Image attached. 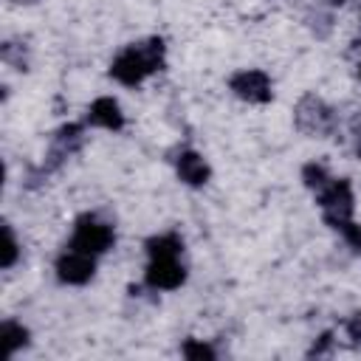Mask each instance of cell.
Instances as JSON below:
<instances>
[{"label": "cell", "instance_id": "6da1fadb", "mask_svg": "<svg viewBox=\"0 0 361 361\" xmlns=\"http://www.w3.org/2000/svg\"><path fill=\"white\" fill-rule=\"evenodd\" d=\"M164 56H166V45L161 37L133 42L110 62V76L124 87H138L149 73L164 68Z\"/></svg>", "mask_w": 361, "mask_h": 361}, {"label": "cell", "instance_id": "7a4b0ae2", "mask_svg": "<svg viewBox=\"0 0 361 361\" xmlns=\"http://www.w3.org/2000/svg\"><path fill=\"white\" fill-rule=\"evenodd\" d=\"M116 243V231L110 223H104L102 217L96 214H82L76 223H73V237L68 243V248H76V251H85V254H104L110 251Z\"/></svg>", "mask_w": 361, "mask_h": 361}, {"label": "cell", "instance_id": "3957f363", "mask_svg": "<svg viewBox=\"0 0 361 361\" xmlns=\"http://www.w3.org/2000/svg\"><path fill=\"white\" fill-rule=\"evenodd\" d=\"M293 121H296V127H299L302 133L319 135V138L333 135V133H336V124H338L333 107H330L327 102H322L319 96H313V93H307V96L299 99V104H296V110H293Z\"/></svg>", "mask_w": 361, "mask_h": 361}, {"label": "cell", "instance_id": "277c9868", "mask_svg": "<svg viewBox=\"0 0 361 361\" xmlns=\"http://www.w3.org/2000/svg\"><path fill=\"white\" fill-rule=\"evenodd\" d=\"M316 203L324 214V223L333 228L336 223L341 220H350L353 217V206H355V197H353V186L347 178H330L319 192H316Z\"/></svg>", "mask_w": 361, "mask_h": 361}, {"label": "cell", "instance_id": "5b68a950", "mask_svg": "<svg viewBox=\"0 0 361 361\" xmlns=\"http://www.w3.org/2000/svg\"><path fill=\"white\" fill-rule=\"evenodd\" d=\"M144 282L152 290H175L186 282V268L180 262V254H158L149 257L147 271H144Z\"/></svg>", "mask_w": 361, "mask_h": 361}, {"label": "cell", "instance_id": "8992f818", "mask_svg": "<svg viewBox=\"0 0 361 361\" xmlns=\"http://www.w3.org/2000/svg\"><path fill=\"white\" fill-rule=\"evenodd\" d=\"M228 87L237 99L248 102V104H268L274 99V85L268 79L265 71H257V68H245V71H237L231 79H228Z\"/></svg>", "mask_w": 361, "mask_h": 361}, {"label": "cell", "instance_id": "52a82bcc", "mask_svg": "<svg viewBox=\"0 0 361 361\" xmlns=\"http://www.w3.org/2000/svg\"><path fill=\"white\" fill-rule=\"evenodd\" d=\"M82 133H85L82 124H65V127H59L56 135H54V141H51V149H48V155H45L42 172L59 169L73 152H79V147H82V141H85Z\"/></svg>", "mask_w": 361, "mask_h": 361}, {"label": "cell", "instance_id": "ba28073f", "mask_svg": "<svg viewBox=\"0 0 361 361\" xmlns=\"http://www.w3.org/2000/svg\"><path fill=\"white\" fill-rule=\"evenodd\" d=\"M93 274H96V257L93 254L68 248L56 259V276L65 285H85L93 279Z\"/></svg>", "mask_w": 361, "mask_h": 361}, {"label": "cell", "instance_id": "9c48e42d", "mask_svg": "<svg viewBox=\"0 0 361 361\" xmlns=\"http://www.w3.org/2000/svg\"><path fill=\"white\" fill-rule=\"evenodd\" d=\"M87 124L93 127H102V130H113L118 133L124 127V113H121V104L113 99V96H99L90 107H87Z\"/></svg>", "mask_w": 361, "mask_h": 361}, {"label": "cell", "instance_id": "30bf717a", "mask_svg": "<svg viewBox=\"0 0 361 361\" xmlns=\"http://www.w3.org/2000/svg\"><path fill=\"white\" fill-rule=\"evenodd\" d=\"M175 169H178V178L186 183V186H203L209 183L212 178V169L206 164V158L195 149H183L178 158H175Z\"/></svg>", "mask_w": 361, "mask_h": 361}, {"label": "cell", "instance_id": "8fae6325", "mask_svg": "<svg viewBox=\"0 0 361 361\" xmlns=\"http://www.w3.org/2000/svg\"><path fill=\"white\" fill-rule=\"evenodd\" d=\"M0 341H3V353L11 358L17 350L28 347V330H25L20 322L6 319V322H3V327H0Z\"/></svg>", "mask_w": 361, "mask_h": 361}, {"label": "cell", "instance_id": "7c38bea8", "mask_svg": "<svg viewBox=\"0 0 361 361\" xmlns=\"http://www.w3.org/2000/svg\"><path fill=\"white\" fill-rule=\"evenodd\" d=\"M180 355L189 358V361H214V358H217L214 347L206 344V341H197V338H186V341L180 344Z\"/></svg>", "mask_w": 361, "mask_h": 361}, {"label": "cell", "instance_id": "4fadbf2b", "mask_svg": "<svg viewBox=\"0 0 361 361\" xmlns=\"http://www.w3.org/2000/svg\"><path fill=\"white\" fill-rule=\"evenodd\" d=\"M17 257H20V245H17V240H14V231H11V226H8V223H3V248H0V265H3V268H11V265L17 262Z\"/></svg>", "mask_w": 361, "mask_h": 361}, {"label": "cell", "instance_id": "5bb4252c", "mask_svg": "<svg viewBox=\"0 0 361 361\" xmlns=\"http://www.w3.org/2000/svg\"><path fill=\"white\" fill-rule=\"evenodd\" d=\"M302 180H305L307 189L319 192V189L330 180V175H327V169H324L322 164H305V169H302Z\"/></svg>", "mask_w": 361, "mask_h": 361}, {"label": "cell", "instance_id": "9a60e30c", "mask_svg": "<svg viewBox=\"0 0 361 361\" xmlns=\"http://www.w3.org/2000/svg\"><path fill=\"white\" fill-rule=\"evenodd\" d=\"M333 228H336V231H341V237L350 243V248H355V251L361 254V226H358V223H353V217H350V220L336 223Z\"/></svg>", "mask_w": 361, "mask_h": 361}, {"label": "cell", "instance_id": "2e32d148", "mask_svg": "<svg viewBox=\"0 0 361 361\" xmlns=\"http://www.w3.org/2000/svg\"><path fill=\"white\" fill-rule=\"evenodd\" d=\"M350 144H353V155L361 158V118L350 121Z\"/></svg>", "mask_w": 361, "mask_h": 361}, {"label": "cell", "instance_id": "e0dca14e", "mask_svg": "<svg viewBox=\"0 0 361 361\" xmlns=\"http://www.w3.org/2000/svg\"><path fill=\"white\" fill-rule=\"evenodd\" d=\"M347 336H350L355 344H361V313H355V316L347 322Z\"/></svg>", "mask_w": 361, "mask_h": 361}, {"label": "cell", "instance_id": "ac0fdd59", "mask_svg": "<svg viewBox=\"0 0 361 361\" xmlns=\"http://www.w3.org/2000/svg\"><path fill=\"white\" fill-rule=\"evenodd\" d=\"M330 341H333V333H324L322 341L310 347V355H322V353H327V350H330Z\"/></svg>", "mask_w": 361, "mask_h": 361}, {"label": "cell", "instance_id": "d6986e66", "mask_svg": "<svg viewBox=\"0 0 361 361\" xmlns=\"http://www.w3.org/2000/svg\"><path fill=\"white\" fill-rule=\"evenodd\" d=\"M358 73H361V68H358Z\"/></svg>", "mask_w": 361, "mask_h": 361}]
</instances>
